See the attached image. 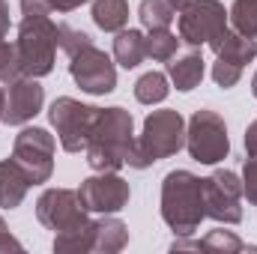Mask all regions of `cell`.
Masks as SVG:
<instances>
[{
  "label": "cell",
  "mask_w": 257,
  "mask_h": 254,
  "mask_svg": "<svg viewBox=\"0 0 257 254\" xmlns=\"http://www.w3.org/2000/svg\"><path fill=\"white\" fill-rule=\"evenodd\" d=\"M162 218L177 236H192L206 218L203 180L192 171H171L162 183Z\"/></svg>",
  "instance_id": "cell-3"
},
{
  "label": "cell",
  "mask_w": 257,
  "mask_h": 254,
  "mask_svg": "<svg viewBox=\"0 0 257 254\" xmlns=\"http://www.w3.org/2000/svg\"><path fill=\"white\" fill-rule=\"evenodd\" d=\"M186 150L194 162L200 165H218L230 153V138L227 126L215 111H194L192 120L186 123Z\"/></svg>",
  "instance_id": "cell-5"
},
{
  "label": "cell",
  "mask_w": 257,
  "mask_h": 254,
  "mask_svg": "<svg viewBox=\"0 0 257 254\" xmlns=\"http://www.w3.org/2000/svg\"><path fill=\"white\" fill-rule=\"evenodd\" d=\"M126 242H128V227L120 218L105 215V218L93 221V251L114 254V251H123Z\"/></svg>",
  "instance_id": "cell-17"
},
{
  "label": "cell",
  "mask_w": 257,
  "mask_h": 254,
  "mask_svg": "<svg viewBox=\"0 0 257 254\" xmlns=\"http://www.w3.org/2000/svg\"><path fill=\"white\" fill-rule=\"evenodd\" d=\"M96 111L93 105H84L72 96H60L54 99V105L48 108V120L57 132V141L66 153H81L90 141V129L96 120Z\"/></svg>",
  "instance_id": "cell-7"
},
{
  "label": "cell",
  "mask_w": 257,
  "mask_h": 254,
  "mask_svg": "<svg viewBox=\"0 0 257 254\" xmlns=\"http://www.w3.org/2000/svg\"><path fill=\"white\" fill-rule=\"evenodd\" d=\"M135 150V120L123 108H99L90 129V141L84 147L87 165L93 171H120L128 165Z\"/></svg>",
  "instance_id": "cell-2"
},
{
  "label": "cell",
  "mask_w": 257,
  "mask_h": 254,
  "mask_svg": "<svg viewBox=\"0 0 257 254\" xmlns=\"http://www.w3.org/2000/svg\"><path fill=\"white\" fill-rule=\"evenodd\" d=\"M93 21L105 33H120L128 21L126 0H93Z\"/></svg>",
  "instance_id": "cell-19"
},
{
  "label": "cell",
  "mask_w": 257,
  "mask_h": 254,
  "mask_svg": "<svg viewBox=\"0 0 257 254\" xmlns=\"http://www.w3.org/2000/svg\"><path fill=\"white\" fill-rule=\"evenodd\" d=\"M242 194L248 197V203L257 206V156L245 159V168H242Z\"/></svg>",
  "instance_id": "cell-29"
},
{
  "label": "cell",
  "mask_w": 257,
  "mask_h": 254,
  "mask_svg": "<svg viewBox=\"0 0 257 254\" xmlns=\"http://www.w3.org/2000/svg\"><path fill=\"white\" fill-rule=\"evenodd\" d=\"M30 177L27 171L15 162V159H3L0 162V206L3 209H15L21 206V200L30 191Z\"/></svg>",
  "instance_id": "cell-14"
},
{
  "label": "cell",
  "mask_w": 257,
  "mask_h": 254,
  "mask_svg": "<svg viewBox=\"0 0 257 254\" xmlns=\"http://www.w3.org/2000/svg\"><path fill=\"white\" fill-rule=\"evenodd\" d=\"M168 93H171L168 75H162V72H147L135 81V99L141 105H159L168 99Z\"/></svg>",
  "instance_id": "cell-20"
},
{
  "label": "cell",
  "mask_w": 257,
  "mask_h": 254,
  "mask_svg": "<svg viewBox=\"0 0 257 254\" xmlns=\"http://www.w3.org/2000/svg\"><path fill=\"white\" fill-rule=\"evenodd\" d=\"M48 15H51V6L45 0H21L15 54H18L21 75H27V78H42L54 69L57 24Z\"/></svg>",
  "instance_id": "cell-1"
},
{
  "label": "cell",
  "mask_w": 257,
  "mask_h": 254,
  "mask_svg": "<svg viewBox=\"0 0 257 254\" xmlns=\"http://www.w3.org/2000/svg\"><path fill=\"white\" fill-rule=\"evenodd\" d=\"M227 30V9L218 0H189L180 9V39L186 45H209Z\"/></svg>",
  "instance_id": "cell-8"
},
{
  "label": "cell",
  "mask_w": 257,
  "mask_h": 254,
  "mask_svg": "<svg viewBox=\"0 0 257 254\" xmlns=\"http://www.w3.org/2000/svg\"><path fill=\"white\" fill-rule=\"evenodd\" d=\"M87 45H93V39L84 33V30H78V27H72V24H57V48H63L69 57H75L81 48H87Z\"/></svg>",
  "instance_id": "cell-26"
},
{
  "label": "cell",
  "mask_w": 257,
  "mask_h": 254,
  "mask_svg": "<svg viewBox=\"0 0 257 254\" xmlns=\"http://www.w3.org/2000/svg\"><path fill=\"white\" fill-rule=\"evenodd\" d=\"M3 102H6V90H0V120H3Z\"/></svg>",
  "instance_id": "cell-35"
},
{
  "label": "cell",
  "mask_w": 257,
  "mask_h": 254,
  "mask_svg": "<svg viewBox=\"0 0 257 254\" xmlns=\"http://www.w3.org/2000/svg\"><path fill=\"white\" fill-rule=\"evenodd\" d=\"M245 153L257 156V120L248 123V129H245Z\"/></svg>",
  "instance_id": "cell-32"
},
{
  "label": "cell",
  "mask_w": 257,
  "mask_h": 254,
  "mask_svg": "<svg viewBox=\"0 0 257 254\" xmlns=\"http://www.w3.org/2000/svg\"><path fill=\"white\" fill-rule=\"evenodd\" d=\"M227 18L236 33L257 39V0H233V6L227 9Z\"/></svg>",
  "instance_id": "cell-22"
},
{
  "label": "cell",
  "mask_w": 257,
  "mask_h": 254,
  "mask_svg": "<svg viewBox=\"0 0 257 254\" xmlns=\"http://www.w3.org/2000/svg\"><path fill=\"white\" fill-rule=\"evenodd\" d=\"M36 218H39V224H45L54 233L84 227L90 221L78 191L72 189H45L36 200Z\"/></svg>",
  "instance_id": "cell-11"
},
{
  "label": "cell",
  "mask_w": 257,
  "mask_h": 254,
  "mask_svg": "<svg viewBox=\"0 0 257 254\" xmlns=\"http://www.w3.org/2000/svg\"><path fill=\"white\" fill-rule=\"evenodd\" d=\"M168 3H171V6H174V9H177V12H180V9H183V6H186V3H189V0H168Z\"/></svg>",
  "instance_id": "cell-34"
},
{
  "label": "cell",
  "mask_w": 257,
  "mask_h": 254,
  "mask_svg": "<svg viewBox=\"0 0 257 254\" xmlns=\"http://www.w3.org/2000/svg\"><path fill=\"white\" fill-rule=\"evenodd\" d=\"M15 78H21V66H18V54H15V42L0 39V81L12 84Z\"/></svg>",
  "instance_id": "cell-27"
},
{
  "label": "cell",
  "mask_w": 257,
  "mask_h": 254,
  "mask_svg": "<svg viewBox=\"0 0 257 254\" xmlns=\"http://www.w3.org/2000/svg\"><path fill=\"white\" fill-rule=\"evenodd\" d=\"M186 147V120L180 111H153L147 120L141 135L135 138V150L128 156V168H150L153 162H162L168 156H177Z\"/></svg>",
  "instance_id": "cell-4"
},
{
  "label": "cell",
  "mask_w": 257,
  "mask_h": 254,
  "mask_svg": "<svg viewBox=\"0 0 257 254\" xmlns=\"http://www.w3.org/2000/svg\"><path fill=\"white\" fill-rule=\"evenodd\" d=\"M239 78H242V66L227 63V60L215 57V63H212V81H215L221 90H230V87H236V84H239Z\"/></svg>",
  "instance_id": "cell-28"
},
{
  "label": "cell",
  "mask_w": 257,
  "mask_h": 254,
  "mask_svg": "<svg viewBox=\"0 0 257 254\" xmlns=\"http://www.w3.org/2000/svg\"><path fill=\"white\" fill-rule=\"evenodd\" d=\"M54 251H93V221L54 236Z\"/></svg>",
  "instance_id": "cell-23"
},
{
  "label": "cell",
  "mask_w": 257,
  "mask_h": 254,
  "mask_svg": "<svg viewBox=\"0 0 257 254\" xmlns=\"http://www.w3.org/2000/svg\"><path fill=\"white\" fill-rule=\"evenodd\" d=\"M54 150H57L54 135H48L45 129H39V126H27L15 135L12 159L27 171L33 186H42L54 174Z\"/></svg>",
  "instance_id": "cell-6"
},
{
  "label": "cell",
  "mask_w": 257,
  "mask_h": 254,
  "mask_svg": "<svg viewBox=\"0 0 257 254\" xmlns=\"http://www.w3.org/2000/svg\"><path fill=\"white\" fill-rule=\"evenodd\" d=\"M78 197L84 203L87 212H102V215H114L123 206H128L132 189L117 171H96L93 177H87L78 189Z\"/></svg>",
  "instance_id": "cell-12"
},
{
  "label": "cell",
  "mask_w": 257,
  "mask_h": 254,
  "mask_svg": "<svg viewBox=\"0 0 257 254\" xmlns=\"http://www.w3.org/2000/svg\"><path fill=\"white\" fill-rule=\"evenodd\" d=\"M138 18L147 30H165L171 27V21L177 18V9L168 0H141L138 6Z\"/></svg>",
  "instance_id": "cell-21"
},
{
  "label": "cell",
  "mask_w": 257,
  "mask_h": 254,
  "mask_svg": "<svg viewBox=\"0 0 257 254\" xmlns=\"http://www.w3.org/2000/svg\"><path fill=\"white\" fill-rule=\"evenodd\" d=\"M245 248V242L233 230H212L197 242V251H215V254H236Z\"/></svg>",
  "instance_id": "cell-24"
},
{
  "label": "cell",
  "mask_w": 257,
  "mask_h": 254,
  "mask_svg": "<svg viewBox=\"0 0 257 254\" xmlns=\"http://www.w3.org/2000/svg\"><path fill=\"white\" fill-rule=\"evenodd\" d=\"M48 6H51V12H72V9H78L81 3H87V0H45Z\"/></svg>",
  "instance_id": "cell-31"
},
{
  "label": "cell",
  "mask_w": 257,
  "mask_h": 254,
  "mask_svg": "<svg viewBox=\"0 0 257 254\" xmlns=\"http://www.w3.org/2000/svg\"><path fill=\"white\" fill-rule=\"evenodd\" d=\"M72 63H69V75H72V81L84 90V93H90V96H105V93H111L114 87H117V69H114V60L102 51V48H96V45H87V48H81L75 57H69Z\"/></svg>",
  "instance_id": "cell-10"
},
{
  "label": "cell",
  "mask_w": 257,
  "mask_h": 254,
  "mask_svg": "<svg viewBox=\"0 0 257 254\" xmlns=\"http://www.w3.org/2000/svg\"><path fill=\"white\" fill-rule=\"evenodd\" d=\"M6 33H9V3L0 0V39H6Z\"/></svg>",
  "instance_id": "cell-33"
},
{
  "label": "cell",
  "mask_w": 257,
  "mask_h": 254,
  "mask_svg": "<svg viewBox=\"0 0 257 254\" xmlns=\"http://www.w3.org/2000/svg\"><path fill=\"white\" fill-rule=\"evenodd\" d=\"M242 180L233 171H215L203 180V206L206 215L218 224L242 221Z\"/></svg>",
  "instance_id": "cell-9"
},
{
  "label": "cell",
  "mask_w": 257,
  "mask_h": 254,
  "mask_svg": "<svg viewBox=\"0 0 257 254\" xmlns=\"http://www.w3.org/2000/svg\"><path fill=\"white\" fill-rule=\"evenodd\" d=\"M144 57H147V36L141 30L123 27L114 39V60L123 69H135V66L144 63Z\"/></svg>",
  "instance_id": "cell-18"
},
{
  "label": "cell",
  "mask_w": 257,
  "mask_h": 254,
  "mask_svg": "<svg viewBox=\"0 0 257 254\" xmlns=\"http://www.w3.org/2000/svg\"><path fill=\"white\" fill-rule=\"evenodd\" d=\"M183 39H177L168 27L165 30H150V36H147V57H153V60H171V57H177V45H180Z\"/></svg>",
  "instance_id": "cell-25"
},
{
  "label": "cell",
  "mask_w": 257,
  "mask_h": 254,
  "mask_svg": "<svg viewBox=\"0 0 257 254\" xmlns=\"http://www.w3.org/2000/svg\"><path fill=\"white\" fill-rule=\"evenodd\" d=\"M0 251H21V242L6 230V221L0 218Z\"/></svg>",
  "instance_id": "cell-30"
},
{
  "label": "cell",
  "mask_w": 257,
  "mask_h": 254,
  "mask_svg": "<svg viewBox=\"0 0 257 254\" xmlns=\"http://www.w3.org/2000/svg\"><path fill=\"white\" fill-rule=\"evenodd\" d=\"M45 105V90L36 78H15L6 90V102H3V123L6 126H24L30 123Z\"/></svg>",
  "instance_id": "cell-13"
},
{
  "label": "cell",
  "mask_w": 257,
  "mask_h": 254,
  "mask_svg": "<svg viewBox=\"0 0 257 254\" xmlns=\"http://www.w3.org/2000/svg\"><path fill=\"white\" fill-rule=\"evenodd\" d=\"M209 48L215 51V57H221L227 63H236V66H245L257 57V39L242 36L236 30H224L221 36H215L209 42Z\"/></svg>",
  "instance_id": "cell-15"
},
{
  "label": "cell",
  "mask_w": 257,
  "mask_h": 254,
  "mask_svg": "<svg viewBox=\"0 0 257 254\" xmlns=\"http://www.w3.org/2000/svg\"><path fill=\"white\" fill-rule=\"evenodd\" d=\"M251 93H254V99H257V72H254V78H251Z\"/></svg>",
  "instance_id": "cell-36"
},
{
  "label": "cell",
  "mask_w": 257,
  "mask_h": 254,
  "mask_svg": "<svg viewBox=\"0 0 257 254\" xmlns=\"http://www.w3.org/2000/svg\"><path fill=\"white\" fill-rule=\"evenodd\" d=\"M203 72H206V63H203L200 51H189V54H183V57H171V63H168V78H171L174 87L183 90V93L194 90V87L203 81Z\"/></svg>",
  "instance_id": "cell-16"
}]
</instances>
